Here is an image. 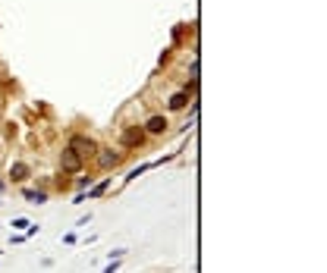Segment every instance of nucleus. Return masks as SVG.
Masks as SVG:
<instances>
[{
	"instance_id": "obj_1",
	"label": "nucleus",
	"mask_w": 327,
	"mask_h": 273,
	"mask_svg": "<svg viewBox=\"0 0 327 273\" xmlns=\"http://www.w3.org/2000/svg\"><path fill=\"white\" fill-rule=\"evenodd\" d=\"M70 148H73L79 157H85V154H88V157H91V154H98V144H94V141L88 138V135H73Z\"/></svg>"
},
{
	"instance_id": "obj_2",
	"label": "nucleus",
	"mask_w": 327,
	"mask_h": 273,
	"mask_svg": "<svg viewBox=\"0 0 327 273\" xmlns=\"http://www.w3.org/2000/svg\"><path fill=\"white\" fill-rule=\"evenodd\" d=\"M120 144H123V148H142L145 132L139 129V126H129V129H123V135H120Z\"/></svg>"
},
{
	"instance_id": "obj_3",
	"label": "nucleus",
	"mask_w": 327,
	"mask_h": 273,
	"mask_svg": "<svg viewBox=\"0 0 327 273\" xmlns=\"http://www.w3.org/2000/svg\"><path fill=\"white\" fill-rule=\"evenodd\" d=\"M60 170H63V173H79V170H82V157L76 154L73 148H66L63 154H60Z\"/></svg>"
},
{
	"instance_id": "obj_4",
	"label": "nucleus",
	"mask_w": 327,
	"mask_h": 273,
	"mask_svg": "<svg viewBox=\"0 0 327 273\" xmlns=\"http://www.w3.org/2000/svg\"><path fill=\"white\" fill-rule=\"evenodd\" d=\"M120 160H123V154H117V151H98V164H101V170H114Z\"/></svg>"
},
{
	"instance_id": "obj_5",
	"label": "nucleus",
	"mask_w": 327,
	"mask_h": 273,
	"mask_svg": "<svg viewBox=\"0 0 327 273\" xmlns=\"http://www.w3.org/2000/svg\"><path fill=\"white\" fill-rule=\"evenodd\" d=\"M29 176H32L29 164H13V167H10V179H13V182H25Z\"/></svg>"
},
{
	"instance_id": "obj_6",
	"label": "nucleus",
	"mask_w": 327,
	"mask_h": 273,
	"mask_svg": "<svg viewBox=\"0 0 327 273\" xmlns=\"http://www.w3.org/2000/svg\"><path fill=\"white\" fill-rule=\"evenodd\" d=\"M186 104H189V88H186V91H176V95L167 101V107H170V110H183Z\"/></svg>"
},
{
	"instance_id": "obj_7",
	"label": "nucleus",
	"mask_w": 327,
	"mask_h": 273,
	"mask_svg": "<svg viewBox=\"0 0 327 273\" xmlns=\"http://www.w3.org/2000/svg\"><path fill=\"white\" fill-rule=\"evenodd\" d=\"M145 129H148V132H154V135H161L164 129H167V119H164V116H151L148 123H145Z\"/></svg>"
},
{
	"instance_id": "obj_8",
	"label": "nucleus",
	"mask_w": 327,
	"mask_h": 273,
	"mask_svg": "<svg viewBox=\"0 0 327 273\" xmlns=\"http://www.w3.org/2000/svg\"><path fill=\"white\" fill-rule=\"evenodd\" d=\"M22 195H25V201H29V204H44L47 201V195L44 192H35V189H25Z\"/></svg>"
},
{
	"instance_id": "obj_9",
	"label": "nucleus",
	"mask_w": 327,
	"mask_h": 273,
	"mask_svg": "<svg viewBox=\"0 0 327 273\" xmlns=\"http://www.w3.org/2000/svg\"><path fill=\"white\" fill-rule=\"evenodd\" d=\"M107 185H110V182H107V179H104V182H98V185H94V189L88 192V198H101V195H104V192H107Z\"/></svg>"
},
{
	"instance_id": "obj_10",
	"label": "nucleus",
	"mask_w": 327,
	"mask_h": 273,
	"mask_svg": "<svg viewBox=\"0 0 327 273\" xmlns=\"http://www.w3.org/2000/svg\"><path fill=\"white\" fill-rule=\"evenodd\" d=\"M13 229H16V233H22V229H29V220H25V217H16V220H13Z\"/></svg>"
},
{
	"instance_id": "obj_11",
	"label": "nucleus",
	"mask_w": 327,
	"mask_h": 273,
	"mask_svg": "<svg viewBox=\"0 0 327 273\" xmlns=\"http://www.w3.org/2000/svg\"><path fill=\"white\" fill-rule=\"evenodd\" d=\"M10 242H13V245H22V242H25V233H19V236H10Z\"/></svg>"
},
{
	"instance_id": "obj_12",
	"label": "nucleus",
	"mask_w": 327,
	"mask_h": 273,
	"mask_svg": "<svg viewBox=\"0 0 327 273\" xmlns=\"http://www.w3.org/2000/svg\"><path fill=\"white\" fill-rule=\"evenodd\" d=\"M104 273H117V261H110L107 267H104Z\"/></svg>"
},
{
	"instance_id": "obj_13",
	"label": "nucleus",
	"mask_w": 327,
	"mask_h": 273,
	"mask_svg": "<svg viewBox=\"0 0 327 273\" xmlns=\"http://www.w3.org/2000/svg\"><path fill=\"white\" fill-rule=\"evenodd\" d=\"M0 204H3V201H0Z\"/></svg>"
}]
</instances>
